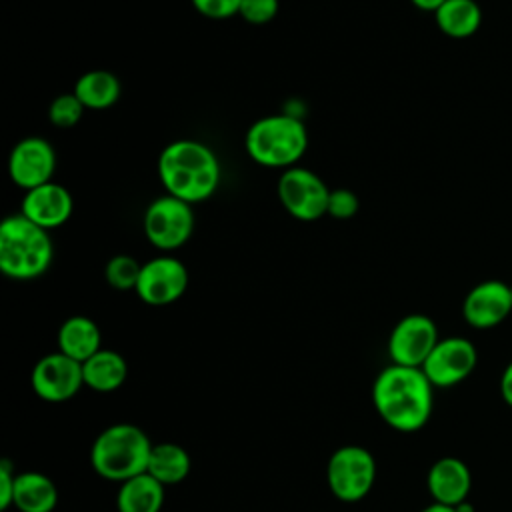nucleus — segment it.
I'll return each mask as SVG.
<instances>
[{
	"mask_svg": "<svg viewBox=\"0 0 512 512\" xmlns=\"http://www.w3.org/2000/svg\"><path fill=\"white\" fill-rule=\"evenodd\" d=\"M158 176L166 194L188 204L208 200L220 184V162L214 150L192 138L166 144L158 156Z\"/></svg>",
	"mask_w": 512,
	"mask_h": 512,
	"instance_id": "2",
	"label": "nucleus"
},
{
	"mask_svg": "<svg viewBox=\"0 0 512 512\" xmlns=\"http://www.w3.org/2000/svg\"><path fill=\"white\" fill-rule=\"evenodd\" d=\"M372 402L390 428L416 432L432 416L434 386L422 368L390 364L374 380Z\"/></svg>",
	"mask_w": 512,
	"mask_h": 512,
	"instance_id": "1",
	"label": "nucleus"
},
{
	"mask_svg": "<svg viewBox=\"0 0 512 512\" xmlns=\"http://www.w3.org/2000/svg\"><path fill=\"white\" fill-rule=\"evenodd\" d=\"M30 384L38 398L54 404L66 402L84 386L82 362L62 352L46 354L34 364Z\"/></svg>",
	"mask_w": 512,
	"mask_h": 512,
	"instance_id": "12",
	"label": "nucleus"
},
{
	"mask_svg": "<svg viewBox=\"0 0 512 512\" xmlns=\"http://www.w3.org/2000/svg\"><path fill=\"white\" fill-rule=\"evenodd\" d=\"M16 474L10 460L0 462V510H8L14 506V488H16Z\"/></svg>",
	"mask_w": 512,
	"mask_h": 512,
	"instance_id": "29",
	"label": "nucleus"
},
{
	"mask_svg": "<svg viewBox=\"0 0 512 512\" xmlns=\"http://www.w3.org/2000/svg\"><path fill=\"white\" fill-rule=\"evenodd\" d=\"M74 202L70 192L56 182H46L24 192L20 214L44 230H52L68 222L72 216Z\"/></svg>",
	"mask_w": 512,
	"mask_h": 512,
	"instance_id": "15",
	"label": "nucleus"
},
{
	"mask_svg": "<svg viewBox=\"0 0 512 512\" xmlns=\"http://www.w3.org/2000/svg\"><path fill=\"white\" fill-rule=\"evenodd\" d=\"M152 442L142 428L118 422L104 428L90 448L94 472L112 482H126L148 468Z\"/></svg>",
	"mask_w": 512,
	"mask_h": 512,
	"instance_id": "4",
	"label": "nucleus"
},
{
	"mask_svg": "<svg viewBox=\"0 0 512 512\" xmlns=\"http://www.w3.org/2000/svg\"><path fill=\"white\" fill-rule=\"evenodd\" d=\"M278 200L282 208L300 222H314L326 216L330 188L312 170L292 166L282 170L278 178Z\"/></svg>",
	"mask_w": 512,
	"mask_h": 512,
	"instance_id": "8",
	"label": "nucleus"
},
{
	"mask_svg": "<svg viewBox=\"0 0 512 512\" xmlns=\"http://www.w3.org/2000/svg\"><path fill=\"white\" fill-rule=\"evenodd\" d=\"M54 258L50 232L26 216L10 214L0 224V270L12 280L42 276Z\"/></svg>",
	"mask_w": 512,
	"mask_h": 512,
	"instance_id": "3",
	"label": "nucleus"
},
{
	"mask_svg": "<svg viewBox=\"0 0 512 512\" xmlns=\"http://www.w3.org/2000/svg\"><path fill=\"white\" fill-rule=\"evenodd\" d=\"M84 110L86 108L82 106V102L76 98L74 92L60 94L48 106V120L56 128H72L80 122Z\"/></svg>",
	"mask_w": 512,
	"mask_h": 512,
	"instance_id": "25",
	"label": "nucleus"
},
{
	"mask_svg": "<svg viewBox=\"0 0 512 512\" xmlns=\"http://www.w3.org/2000/svg\"><path fill=\"white\" fill-rule=\"evenodd\" d=\"M510 294H512V284H510Z\"/></svg>",
	"mask_w": 512,
	"mask_h": 512,
	"instance_id": "34",
	"label": "nucleus"
},
{
	"mask_svg": "<svg viewBox=\"0 0 512 512\" xmlns=\"http://www.w3.org/2000/svg\"><path fill=\"white\" fill-rule=\"evenodd\" d=\"M456 510H458V512H474V506H472L468 500H464V502H460V504L456 506Z\"/></svg>",
	"mask_w": 512,
	"mask_h": 512,
	"instance_id": "33",
	"label": "nucleus"
},
{
	"mask_svg": "<svg viewBox=\"0 0 512 512\" xmlns=\"http://www.w3.org/2000/svg\"><path fill=\"white\" fill-rule=\"evenodd\" d=\"M420 512H458V510H456V506H446V504L432 502V504H428L426 508H422Z\"/></svg>",
	"mask_w": 512,
	"mask_h": 512,
	"instance_id": "32",
	"label": "nucleus"
},
{
	"mask_svg": "<svg viewBox=\"0 0 512 512\" xmlns=\"http://www.w3.org/2000/svg\"><path fill=\"white\" fill-rule=\"evenodd\" d=\"M142 226L146 240L168 254L184 246L194 232L192 204L170 194L158 196L146 206Z\"/></svg>",
	"mask_w": 512,
	"mask_h": 512,
	"instance_id": "6",
	"label": "nucleus"
},
{
	"mask_svg": "<svg viewBox=\"0 0 512 512\" xmlns=\"http://www.w3.org/2000/svg\"><path fill=\"white\" fill-rule=\"evenodd\" d=\"M512 312L510 284L502 280H484L468 290L462 302V316L468 326L488 330L502 324Z\"/></svg>",
	"mask_w": 512,
	"mask_h": 512,
	"instance_id": "14",
	"label": "nucleus"
},
{
	"mask_svg": "<svg viewBox=\"0 0 512 512\" xmlns=\"http://www.w3.org/2000/svg\"><path fill=\"white\" fill-rule=\"evenodd\" d=\"M280 8L278 0H242L240 2V16L254 26L268 24L270 20L276 18Z\"/></svg>",
	"mask_w": 512,
	"mask_h": 512,
	"instance_id": "27",
	"label": "nucleus"
},
{
	"mask_svg": "<svg viewBox=\"0 0 512 512\" xmlns=\"http://www.w3.org/2000/svg\"><path fill=\"white\" fill-rule=\"evenodd\" d=\"M72 92L86 110H106L118 102L122 86L110 70H88L74 82Z\"/></svg>",
	"mask_w": 512,
	"mask_h": 512,
	"instance_id": "20",
	"label": "nucleus"
},
{
	"mask_svg": "<svg viewBox=\"0 0 512 512\" xmlns=\"http://www.w3.org/2000/svg\"><path fill=\"white\" fill-rule=\"evenodd\" d=\"M358 208H360V202L352 190H348V188L330 190L328 210H326L328 216H332L336 220H350L352 216H356Z\"/></svg>",
	"mask_w": 512,
	"mask_h": 512,
	"instance_id": "26",
	"label": "nucleus"
},
{
	"mask_svg": "<svg viewBox=\"0 0 512 512\" xmlns=\"http://www.w3.org/2000/svg\"><path fill=\"white\" fill-rule=\"evenodd\" d=\"M418 10H424V12H436L438 8H440V4L442 2H446V0H410Z\"/></svg>",
	"mask_w": 512,
	"mask_h": 512,
	"instance_id": "31",
	"label": "nucleus"
},
{
	"mask_svg": "<svg viewBox=\"0 0 512 512\" xmlns=\"http://www.w3.org/2000/svg\"><path fill=\"white\" fill-rule=\"evenodd\" d=\"M56 170V152L42 136H26L14 144L8 156L10 180L26 190L52 182Z\"/></svg>",
	"mask_w": 512,
	"mask_h": 512,
	"instance_id": "13",
	"label": "nucleus"
},
{
	"mask_svg": "<svg viewBox=\"0 0 512 512\" xmlns=\"http://www.w3.org/2000/svg\"><path fill=\"white\" fill-rule=\"evenodd\" d=\"M376 480L374 456L362 446L338 448L326 466V482L330 492L342 502H358L366 498Z\"/></svg>",
	"mask_w": 512,
	"mask_h": 512,
	"instance_id": "7",
	"label": "nucleus"
},
{
	"mask_svg": "<svg viewBox=\"0 0 512 512\" xmlns=\"http://www.w3.org/2000/svg\"><path fill=\"white\" fill-rule=\"evenodd\" d=\"M58 504L54 482L42 472H18L14 506L20 512H52Z\"/></svg>",
	"mask_w": 512,
	"mask_h": 512,
	"instance_id": "21",
	"label": "nucleus"
},
{
	"mask_svg": "<svg viewBox=\"0 0 512 512\" xmlns=\"http://www.w3.org/2000/svg\"><path fill=\"white\" fill-rule=\"evenodd\" d=\"M142 264L128 254H116L112 256L104 266V278L106 282L116 290H136L138 278H140Z\"/></svg>",
	"mask_w": 512,
	"mask_h": 512,
	"instance_id": "24",
	"label": "nucleus"
},
{
	"mask_svg": "<svg viewBox=\"0 0 512 512\" xmlns=\"http://www.w3.org/2000/svg\"><path fill=\"white\" fill-rule=\"evenodd\" d=\"M478 364L476 346L464 336L440 338L422 370L434 388H452L464 382Z\"/></svg>",
	"mask_w": 512,
	"mask_h": 512,
	"instance_id": "10",
	"label": "nucleus"
},
{
	"mask_svg": "<svg viewBox=\"0 0 512 512\" xmlns=\"http://www.w3.org/2000/svg\"><path fill=\"white\" fill-rule=\"evenodd\" d=\"M246 154L266 168H292L308 148V130L290 114L262 116L244 136Z\"/></svg>",
	"mask_w": 512,
	"mask_h": 512,
	"instance_id": "5",
	"label": "nucleus"
},
{
	"mask_svg": "<svg viewBox=\"0 0 512 512\" xmlns=\"http://www.w3.org/2000/svg\"><path fill=\"white\" fill-rule=\"evenodd\" d=\"M438 340V328L430 316L408 314L396 322L388 336V356L392 364L422 368Z\"/></svg>",
	"mask_w": 512,
	"mask_h": 512,
	"instance_id": "9",
	"label": "nucleus"
},
{
	"mask_svg": "<svg viewBox=\"0 0 512 512\" xmlns=\"http://www.w3.org/2000/svg\"><path fill=\"white\" fill-rule=\"evenodd\" d=\"M188 288V270L182 260L160 254L142 264L136 294L144 304L168 306L182 298Z\"/></svg>",
	"mask_w": 512,
	"mask_h": 512,
	"instance_id": "11",
	"label": "nucleus"
},
{
	"mask_svg": "<svg viewBox=\"0 0 512 512\" xmlns=\"http://www.w3.org/2000/svg\"><path fill=\"white\" fill-rule=\"evenodd\" d=\"M190 2L198 14L212 20H224L240 12L242 0H190Z\"/></svg>",
	"mask_w": 512,
	"mask_h": 512,
	"instance_id": "28",
	"label": "nucleus"
},
{
	"mask_svg": "<svg viewBox=\"0 0 512 512\" xmlns=\"http://www.w3.org/2000/svg\"><path fill=\"white\" fill-rule=\"evenodd\" d=\"M498 386H500V396H502L504 404H508L512 408V360L504 366Z\"/></svg>",
	"mask_w": 512,
	"mask_h": 512,
	"instance_id": "30",
	"label": "nucleus"
},
{
	"mask_svg": "<svg viewBox=\"0 0 512 512\" xmlns=\"http://www.w3.org/2000/svg\"><path fill=\"white\" fill-rule=\"evenodd\" d=\"M426 486L434 502L458 506L470 496L472 472L464 460L456 456H444L430 466Z\"/></svg>",
	"mask_w": 512,
	"mask_h": 512,
	"instance_id": "16",
	"label": "nucleus"
},
{
	"mask_svg": "<svg viewBox=\"0 0 512 512\" xmlns=\"http://www.w3.org/2000/svg\"><path fill=\"white\" fill-rule=\"evenodd\" d=\"M84 386L96 392H114L128 378V362L126 358L108 348H100L94 356L82 362Z\"/></svg>",
	"mask_w": 512,
	"mask_h": 512,
	"instance_id": "18",
	"label": "nucleus"
},
{
	"mask_svg": "<svg viewBox=\"0 0 512 512\" xmlns=\"http://www.w3.org/2000/svg\"><path fill=\"white\" fill-rule=\"evenodd\" d=\"M434 20L442 34L462 40L478 32L482 10L476 0H446L434 12Z\"/></svg>",
	"mask_w": 512,
	"mask_h": 512,
	"instance_id": "23",
	"label": "nucleus"
},
{
	"mask_svg": "<svg viewBox=\"0 0 512 512\" xmlns=\"http://www.w3.org/2000/svg\"><path fill=\"white\" fill-rule=\"evenodd\" d=\"M164 488L148 472L138 474L120 484L116 494L118 512H160L164 504Z\"/></svg>",
	"mask_w": 512,
	"mask_h": 512,
	"instance_id": "19",
	"label": "nucleus"
},
{
	"mask_svg": "<svg viewBox=\"0 0 512 512\" xmlns=\"http://www.w3.org/2000/svg\"><path fill=\"white\" fill-rule=\"evenodd\" d=\"M58 352L86 362L102 348V334L98 324L88 316H70L58 328Z\"/></svg>",
	"mask_w": 512,
	"mask_h": 512,
	"instance_id": "17",
	"label": "nucleus"
},
{
	"mask_svg": "<svg viewBox=\"0 0 512 512\" xmlns=\"http://www.w3.org/2000/svg\"><path fill=\"white\" fill-rule=\"evenodd\" d=\"M190 468H192L190 454L180 444L176 442L152 444L146 472L152 478H156L162 486L180 484L190 474Z\"/></svg>",
	"mask_w": 512,
	"mask_h": 512,
	"instance_id": "22",
	"label": "nucleus"
}]
</instances>
